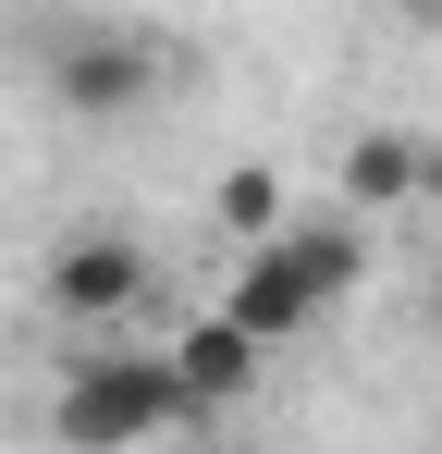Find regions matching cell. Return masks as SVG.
I'll return each instance as SVG.
<instances>
[{
	"label": "cell",
	"instance_id": "cell-1",
	"mask_svg": "<svg viewBox=\"0 0 442 454\" xmlns=\"http://www.w3.org/2000/svg\"><path fill=\"white\" fill-rule=\"evenodd\" d=\"M185 418V380H172V356H74L62 369V405H50V430H62L74 454H136V442H160Z\"/></svg>",
	"mask_w": 442,
	"mask_h": 454
},
{
	"label": "cell",
	"instance_id": "cell-3",
	"mask_svg": "<svg viewBox=\"0 0 442 454\" xmlns=\"http://www.w3.org/2000/svg\"><path fill=\"white\" fill-rule=\"evenodd\" d=\"M50 98H62V111H86V123H123V111H147V98H160V50H147V37H123V25H86V37H62V50H50Z\"/></svg>",
	"mask_w": 442,
	"mask_h": 454
},
{
	"label": "cell",
	"instance_id": "cell-7",
	"mask_svg": "<svg viewBox=\"0 0 442 454\" xmlns=\"http://www.w3.org/2000/svg\"><path fill=\"white\" fill-rule=\"evenodd\" d=\"M283 258L307 270V295H320V307H344V295H357V270H368V233H357V222H307V233H283Z\"/></svg>",
	"mask_w": 442,
	"mask_h": 454
},
{
	"label": "cell",
	"instance_id": "cell-4",
	"mask_svg": "<svg viewBox=\"0 0 442 454\" xmlns=\"http://www.w3.org/2000/svg\"><path fill=\"white\" fill-rule=\"evenodd\" d=\"M221 319H233V332H258V344H295V332L320 319V295H307V270L283 258V233H271V246H246V270H233V295H221Z\"/></svg>",
	"mask_w": 442,
	"mask_h": 454
},
{
	"label": "cell",
	"instance_id": "cell-9",
	"mask_svg": "<svg viewBox=\"0 0 442 454\" xmlns=\"http://www.w3.org/2000/svg\"><path fill=\"white\" fill-rule=\"evenodd\" d=\"M418 197H430V209H442V148H430V172H418Z\"/></svg>",
	"mask_w": 442,
	"mask_h": 454
},
{
	"label": "cell",
	"instance_id": "cell-8",
	"mask_svg": "<svg viewBox=\"0 0 442 454\" xmlns=\"http://www.w3.org/2000/svg\"><path fill=\"white\" fill-rule=\"evenodd\" d=\"M221 233H246V246L283 233V172H271V160H233V172H221Z\"/></svg>",
	"mask_w": 442,
	"mask_h": 454
},
{
	"label": "cell",
	"instance_id": "cell-2",
	"mask_svg": "<svg viewBox=\"0 0 442 454\" xmlns=\"http://www.w3.org/2000/svg\"><path fill=\"white\" fill-rule=\"evenodd\" d=\"M37 295H50V319H74V332H123V319L160 295V258H147L136 233H74V246H50Z\"/></svg>",
	"mask_w": 442,
	"mask_h": 454
},
{
	"label": "cell",
	"instance_id": "cell-6",
	"mask_svg": "<svg viewBox=\"0 0 442 454\" xmlns=\"http://www.w3.org/2000/svg\"><path fill=\"white\" fill-rule=\"evenodd\" d=\"M418 172H430L418 136H357L332 184H344V209H357V222H381V209H406V197H418Z\"/></svg>",
	"mask_w": 442,
	"mask_h": 454
},
{
	"label": "cell",
	"instance_id": "cell-10",
	"mask_svg": "<svg viewBox=\"0 0 442 454\" xmlns=\"http://www.w3.org/2000/svg\"><path fill=\"white\" fill-rule=\"evenodd\" d=\"M393 12H442V0H393Z\"/></svg>",
	"mask_w": 442,
	"mask_h": 454
},
{
	"label": "cell",
	"instance_id": "cell-5",
	"mask_svg": "<svg viewBox=\"0 0 442 454\" xmlns=\"http://www.w3.org/2000/svg\"><path fill=\"white\" fill-rule=\"evenodd\" d=\"M258 356H271V344H258V332H233V319L209 307V319L172 344V380H185V405H233V393L258 380Z\"/></svg>",
	"mask_w": 442,
	"mask_h": 454
}]
</instances>
